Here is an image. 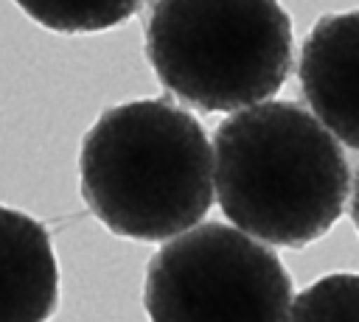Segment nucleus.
<instances>
[{"label": "nucleus", "mask_w": 359, "mask_h": 322, "mask_svg": "<svg viewBox=\"0 0 359 322\" xmlns=\"http://www.w3.org/2000/svg\"><path fill=\"white\" fill-rule=\"evenodd\" d=\"M81 199L115 235L168 241L213 204V148L202 123L168 98L118 104L79 151Z\"/></svg>", "instance_id": "obj_2"}, {"label": "nucleus", "mask_w": 359, "mask_h": 322, "mask_svg": "<svg viewBox=\"0 0 359 322\" xmlns=\"http://www.w3.org/2000/svg\"><path fill=\"white\" fill-rule=\"evenodd\" d=\"M146 59L188 106L236 112L283 87L292 20L280 0H154Z\"/></svg>", "instance_id": "obj_3"}, {"label": "nucleus", "mask_w": 359, "mask_h": 322, "mask_svg": "<svg viewBox=\"0 0 359 322\" xmlns=\"http://www.w3.org/2000/svg\"><path fill=\"white\" fill-rule=\"evenodd\" d=\"M34 22L59 34L107 31L135 17L143 0H14Z\"/></svg>", "instance_id": "obj_7"}, {"label": "nucleus", "mask_w": 359, "mask_h": 322, "mask_svg": "<svg viewBox=\"0 0 359 322\" xmlns=\"http://www.w3.org/2000/svg\"><path fill=\"white\" fill-rule=\"evenodd\" d=\"M59 305V263L45 224L0 204V322H48Z\"/></svg>", "instance_id": "obj_6"}, {"label": "nucleus", "mask_w": 359, "mask_h": 322, "mask_svg": "<svg viewBox=\"0 0 359 322\" xmlns=\"http://www.w3.org/2000/svg\"><path fill=\"white\" fill-rule=\"evenodd\" d=\"M297 76L311 115L359 151V11L325 14L314 22Z\"/></svg>", "instance_id": "obj_5"}, {"label": "nucleus", "mask_w": 359, "mask_h": 322, "mask_svg": "<svg viewBox=\"0 0 359 322\" xmlns=\"http://www.w3.org/2000/svg\"><path fill=\"white\" fill-rule=\"evenodd\" d=\"M289 305L280 258L222 221L168 238L146 266L149 322H289Z\"/></svg>", "instance_id": "obj_4"}, {"label": "nucleus", "mask_w": 359, "mask_h": 322, "mask_svg": "<svg viewBox=\"0 0 359 322\" xmlns=\"http://www.w3.org/2000/svg\"><path fill=\"white\" fill-rule=\"evenodd\" d=\"M351 218L359 230V171H356V179H353V193H351Z\"/></svg>", "instance_id": "obj_9"}, {"label": "nucleus", "mask_w": 359, "mask_h": 322, "mask_svg": "<svg viewBox=\"0 0 359 322\" xmlns=\"http://www.w3.org/2000/svg\"><path fill=\"white\" fill-rule=\"evenodd\" d=\"M289 322H359V274L337 272L314 280L289 305Z\"/></svg>", "instance_id": "obj_8"}, {"label": "nucleus", "mask_w": 359, "mask_h": 322, "mask_svg": "<svg viewBox=\"0 0 359 322\" xmlns=\"http://www.w3.org/2000/svg\"><path fill=\"white\" fill-rule=\"evenodd\" d=\"M213 193L247 235L300 249L345 210L351 171L339 140L300 104L258 101L213 134Z\"/></svg>", "instance_id": "obj_1"}]
</instances>
